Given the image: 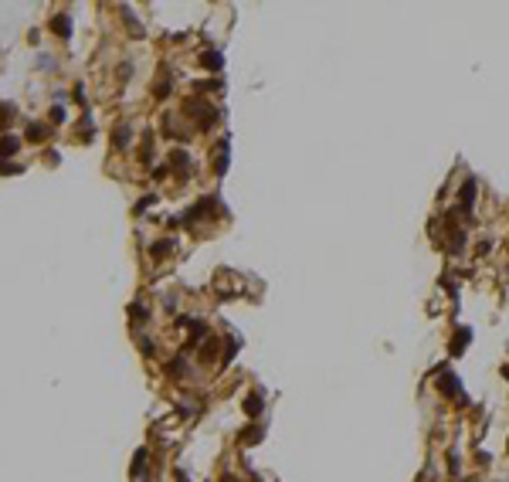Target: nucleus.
Instances as JSON below:
<instances>
[{
	"instance_id": "f257e3e1",
	"label": "nucleus",
	"mask_w": 509,
	"mask_h": 482,
	"mask_svg": "<svg viewBox=\"0 0 509 482\" xmlns=\"http://www.w3.org/2000/svg\"><path fill=\"white\" fill-rule=\"evenodd\" d=\"M438 387H441V391H445V394H455V397H458V401L465 404V394H462V387H458V381H455L452 374H445V377H441V381H438Z\"/></svg>"
},
{
	"instance_id": "f03ea898",
	"label": "nucleus",
	"mask_w": 509,
	"mask_h": 482,
	"mask_svg": "<svg viewBox=\"0 0 509 482\" xmlns=\"http://www.w3.org/2000/svg\"><path fill=\"white\" fill-rule=\"evenodd\" d=\"M472 197H475V180H465V187H462V211H472Z\"/></svg>"
},
{
	"instance_id": "7ed1b4c3",
	"label": "nucleus",
	"mask_w": 509,
	"mask_h": 482,
	"mask_svg": "<svg viewBox=\"0 0 509 482\" xmlns=\"http://www.w3.org/2000/svg\"><path fill=\"white\" fill-rule=\"evenodd\" d=\"M17 146H21V139H17V136H4V139H0V157H11Z\"/></svg>"
},
{
	"instance_id": "20e7f679",
	"label": "nucleus",
	"mask_w": 509,
	"mask_h": 482,
	"mask_svg": "<svg viewBox=\"0 0 509 482\" xmlns=\"http://www.w3.org/2000/svg\"><path fill=\"white\" fill-rule=\"evenodd\" d=\"M51 27H55V34H61V38H68V34H71V24H68L65 14H61V17H55V21H51Z\"/></svg>"
},
{
	"instance_id": "39448f33",
	"label": "nucleus",
	"mask_w": 509,
	"mask_h": 482,
	"mask_svg": "<svg viewBox=\"0 0 509 482\" xmlns=\"http://www.w3.org/2000/svg\"><path fill=\"white\" fill-rule=\"evenodd\" d=\"M468 337H472L468 329H458V343H452V353H462V350H465V340H468Z\"/></svg>"
},
{
	"instance_id": "423d86ee",
	"label": "nucleus",
	"mask_w": 509,
	"mask_h": 482,
	"mask_svg": "<svg viewBox=\"0 0 509 482\" xmlns=\"http://www.w3.org/2000/svg\"><path fill=\"white\" fill-rule=\"evenodd\" d=\"M27 139H34V143H37V139H45V129H41L37 123H31V129H27Z\"/></svg>"
},
{
	"instance_id": "0eeeda50",
	"label": "nucleus",
	"mask_w": 509,
	"mask_h": 482,
	"mask_svg": "<svg viewBox=\"0 0 509 482\" xmlns=\"http://www.w3.org/2000/svg\"><path fill=\"white\" fill-rule=\"evenodd\" d=\"M170 248H173V241H160V245H153L149 251H153V255H167Z\"/></svg>"
},
{
	"instance_id": "6e6552de",
	"label": "nucleus",
	"mask_w": 509,
	"mask_h": 482,
	"mask_svg": "<svg viewBox=\"0 0 509 482\" xmlns=\"http://www.w3.org/2000/svg\"><path fill=\"white\" fill-rule=\"evenodd\" d=\"M245 411H248V415H258V411H261V401H258V397L245 401Z\"/></svg>"
},
{
	"instance_id": "1a4fd4ad",
	"label": "nucleus",
	"mask_w": 509,
	"mask_h": 482,
	"mask_svg": "<svg viewBox=\"0 0 509 482\" xmlns=\"http://www.w3.org/2000/svg\"><path fill=\"white\" fill-rule=\"evenodd\" d=\"M204 65L207 68H221V55H211V51H207V55H204Z\"/></svg>"
},
{
	"instance_id": "9d476101",
	"label": "nucleus",
	"mask_w": 509,
	"mask_h": 482,
	"mask_svg": "<svg viewBox=\"0 0 509 482\" xmlns=\"http://www.w3.org/2000/svg\"><path fill=\"white\" fill-rule=\"evenodd\" d=\"M0 173H21V167H17V163H7V160H0Z\"/></svg>"
},
{
	"instance_id": "9b49d317",
	"label": "nucleus",
	"mask_w": 509,
	"mask_h": 482,
	"mask_svg": "<svg viewBox=\"0 0 509 482\" xmlns=\"http://www.w3.org/2000/svg\"><path fill=\"white\" fill-rule=\"evenodd\" d=\"M126 136H129V129H126V126H119V133H115V150L126 143Z\"/></svg>"
},
{
	"instance_id": "f8f14e48",
	"label": "nucleus",
	"mask_w": 509,
	"mask_h": 482,
	"mask_svg": "<svg viewBox=\"0 0 509 482\" xmlns=\"http://www.w3.org/2000/svg\"><path fill=\"white\" fill-rule=\"evenodd\" d=\"M133 319H136V323H143V319H146V309H143V306H133Z\"/></svg>"
}]
</instances>
